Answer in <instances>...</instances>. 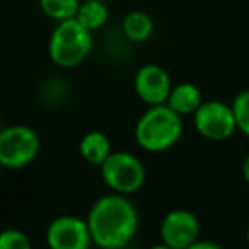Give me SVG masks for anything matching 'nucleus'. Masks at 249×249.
Returning <instances> with one entry per match:
<instances>
[{
	"instance_id": "412c9836",
	"label": "nucleus",
	"mask_w": 249,
	"mask_h": 249,
	"mask_svg": "<svg viewBox=\"0 0 249 249\" xmlns=\"http://www.w3.org/2000/svg\"><path fill=\"white\" fill-rule=\"evenodd\" d=\"M123 249H128V248H123Z\"/></svg>"
},
{
	"instance_id": "dca6fc26",
	"label": "nucleus",
	"mask_w": 249,
	"mask_h": 249,
	"mask_svg": "<svg viewBox=\"0 0 249 249\" xmlns=\"http://www.w3.org/2000/svg\"><path fill=\"white\" fill-rule=\"evenodd\" d=\"M0 249H33L29 237L21 231L7 229L0 235Z\"/></svg>"
},
{
	"instance_id": "2eb2a0df",
	"label": "nucleus",
	"mask_w": 249,
	"mask_h": 249,
	"mask_svg": "<svg viewBox=\"0 0 249 249\" xmlns=\"http://www.w3.org/2000/svg\"><path fill=\"white\" fill-rule=\"evenodd\" d=\"M232 109L237 121V130L249 137V90H242L235 96Z\"/></svg>"
},
{
	"instance_id": "a211bd4d",
	"label": "nucleus",
	"mask_w": 249,
	"mask_h": 249,
	"mask_svg": "<svg viewBox=\"0 0 249 249\" xmlns=\"http://www.w3.org/2000/svg\"><path fill=\"white\" fill-rule=\"evenodd\" d=\"M242 176H244L246 183L249 184V154L246 156L244 162H242Z\"/></svg>"
},
{
	"instance_id": "f257e3e1",
	"label": "nucleus",
	"mask_w": 249,
	"mask_h": 249,
	"mask_svg": "<svg viewBox=\"0 0 249 249\" xmlns=\"http://www.w3.org/2000/svg\"><path fill=\"white\" fill-rule=\"evenodd\" d=\"M92 242L101 249L128 248L139 231V213L124 195L101 196L87 215Z\"/></svg>"
},
{
	"instance_id": "7ed1b4c3",
	"label": "nucleus",
	"mask_w": 249,
	"mask_h": 249,
	"mask_svg": "<svg viewBox=\"0 0 249 249\" xmlns=\"http://www.w3.org/2000/svg\"><path fill=\"white\" fill-rule=\"evenodd\" d=\"M92 52V31L77 19L58 22L50 36V58L58 67H75L82 63Z\"/></svg>"
},
{
	"instance_id": "aec40b11",
	"label": "nucleus",
	"mask_w": 249,
	"mask_h": 249,
	"mask_svg": "<svg viewBox=\"0 0 249 249\" xmlns=\"http://www.w3.org/2000/svg\"><path fill=\"white\" fill-rule=\"evenodd\" d=\"M246 237H248V242H249V225H248V232H246Z\"/></svg>"
},
{
	"instance_id": "6e6552de",
	"label": "nucleus",
	"mask_w": 249,
	"mask_h": 249,
	"mask_svg": "<svg viewBox=\"0 0 249 249\" xmlns=\"http://www.w3.org/2000/svg\"><path fill=\"white\" fill-rule=\"evenodd\" d=\"M200 222L190 210H171L160 224V239L173 249H188L200 241Z\"/></svg>"
},
{
	"instance_id": "1a4fd4ad",
	"label": "nucleus",
	"mask_w": 249,
	"mask_h": 249,
	"mask_svg": "<svg viewBox=\"0 0 249 249\" xmlns=\"http://www.w3.org/2000/svg\"><path fill=\"white\" fill-rule=\"evenodd\" d=\"M135 90L137 96L149 106H160L166 104L169 94L173 90L171 77L166 69L156 63L140 67L135 75Z\"/></svg>"
},
{
	"instance_id": "6ab92c4d",
	"label": "nucleus",
	"mask_w": 249,
	"mask_h": 249,
	"mask_svg": "<svg viewBox=\"0 0 249 249\" xmlns=\"http://www.w3.org/2000/svg\"><path fill=\"white\" fill-rule=\"evenodd\" d=\"M150 249H173V248H169L167 244H164V242H160V244H156V246H152Z\"/></svg>"
},
{
	"instance_id": "f3484780",
	"label": "nucleus",
	"mask_w": 249,
	"mask_h": 249,
	"mask_svg": "<svg viewBox=\"0 0 249 249\" xmlns=\"http://www.w3.org/2000/svg\"><path fill=\"white\" fill-rule=\"evenodd\" d=\"M188 249H222L218 244H215V242L212 241H196L195 244H191Z\"/></svg>"
},
{
	"instance_id": "9b49d317",
	"label": "nucleus",
	"mask_w": 249,
	"mask_h": 249,
	"mask_svg": "<svg viewBox=\"0 0 249 249\" xmlns=\"http://www.w3.org/2000/svg\"><path fill=\"white\" fill-rule=\"evenodd\" d=\"M79 152L89 164L103 166V162L111 156V142L103 132H89L82 137L79 143Z\"/></svg>"
},
{
	"instance_id": "ddd939ff",
	"label": "nucleus",
	"mask_w": 249,
	"mask_h": 249,
	"mask_svg": "<svg viewBox=\"0 0 249 249\" xmlns=\"http://www.w3.org/2000/svg\"><path fill=\"white\" fill-rule=\"evenodd\" d=\"M107 18H109V9L103 0H86L80 4L79 14L75 19L82 26H86L89 31L94 33L96 29H101L106 24Z\"/></svg>"
},
{
	"instance_id": "f03ea898",
	"label": "nucleus",
	"mask_w": 249,
	"mask_h": 249,
	"mask_svg": "<svg viewBox=\"0 0 249 249\" xmlns=\"http://www.w3.org/2000/svg\"><path fill=\"white\" fill-rule=\"evenodd\" d=\"M183 120L167 104L150 106L140 116L135 126V139L149 152H164L179 142Z\"/></svg>"
},
{
	"instance_id": "0eeeda50",
	"label": "nucleus",
	"mask_w": 249,
	"mask_h": 249,
	"mask_svg": "<svg viewBox=\"0 0 249 249\" xmlns=\"http://www.w3.org/2000/svg\"><path fill=\"white\" fill-rule=\"evenodd\" d=\"M92 242L87 220L73 215H62L52 220L46 229V244L50 249H89Z\"/></svg>"
},
{
	"instance_id": "20e7f679",
	"label": "nucleus",
	"mask_w": 249,
	"mask_h": 249,
	"mask_svg": "<svg viewBox=\"0 0 249 249\" xmlns=\"http://www.w3.org/2000/svg\"><path fill=\"white\" fill-rule=\"evenodd\" d=\"M101 178L111 191L130 195L140 190L145 181V167L142 160L130 152H111L101 166Z\"/></svg>"
},
{
	"instance_id": "9d476101",
	"label": "nucleus",
	"mask_w": 249,
	"mask_h": 249,
	"mask_svg": "<svg viewBox=\"0 0 249 249\" xmlns=\"http://www.w3.org/2000/svg\"><path fill=\"white\" fill-rule=\"evenodd\" d=\"M205 101L201 99V92L195 84L191 82H181L173 87L167 99V106L173 111H176L179 116H188L195 114Z\"/></svg>"
},
{
	"instance_id": "39448f33",
	"label": "nucleus",
	"mask_w": 249,
	"mask_h": 249,
	"mask_svg": "<svg viewBox=\"0 0 249 249\" xmlns=\"http://www.w3.org/2000/svg\"><path fill=\"white\" fill-rule=\"evenodd\" d=\"M39 152V139L26 124H14L0 133V164L7 169H21L31 164Z\"/></svg>"
},
{
	"instance_id": "f8f14e48",
	"label": "nucleus",
	"mask_w": 249,
	"mask_h": 249,
	"mask_svg": "<svg viewBox=\"0 0 249 249\" xmlns=\"http://www.w3.org/2000/svg\"><path fill=\"white\" fill-rule=\"evenodd\" d=\"M124 36L133 43H142L150 38L154 33V21L147 12L133 11L123 19Z\"/></svg>"
},
{
	"instance_id": "4468645a",
	"label": "nucleus",
	"mask_w": 249,
	"mask_h": 249,
	"mask_svg": "<svg viewBox=\"0 0 249 249\" xmlns=\"http://www.w3.org/2000/svg\"><path fill=\"white\" fill-rule=\"evenodd\" d=\"M39 7L50 19L56 22L75 19L79 14V0H39Z\"/></svg>"
},
{
	"instance_id": "423d86ee",
	"label": "nucleus",
	"mask_w": 249,
	"mask_h": 249,
	"mask_svg": "<svg viewBox=\"0 0 249 249\" xmlns=\"http://www.w3.org/2000/svg\"><path fill=\"white\" fill-rule=\"evenodd\" d=\"M193 121L196 132L212 142H224L237 130L234 109L222 101H205L193 114Z\"/></svg>"
}]
</instances>
